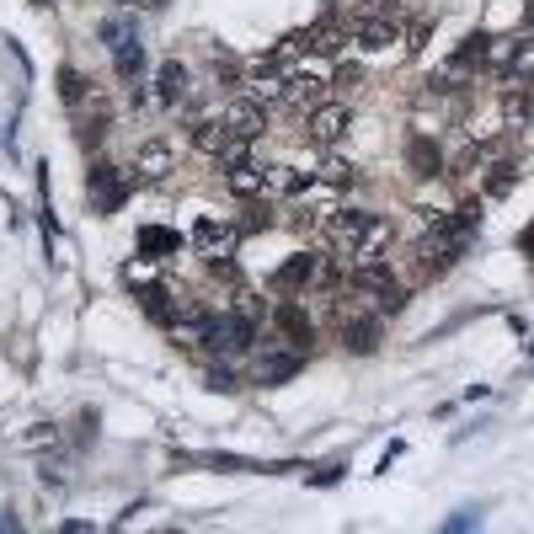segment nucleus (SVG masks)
Masks as SVG:
<instances>
[{
  "instance_id": "nucleus-17",
  "label": "nucleus",
  "mask_w": 534,
  "mask_h": 534,
  "mask_svg": "<svg viewBox=\"0 0 534 534\" xmlns=\"http://www.w3.org/2000/svg\"><path fill=\"white\" fill-rule=\"evenodd\" d=\"M155 86H161V102L177 107V102H193V75H187L182 59H166L161 75H155Z\"/></svg>"
},
{
  "instance_id": "nucleus-7",
  "label": "nucleus",
  "mask_w": 534,
  "mask_h": 534,
  "mask_svg": "<svg viewBox=\"0 0 534 534\" xmlns=\"http://www.w3.org/2000/svg\"><path fill=\"white\" fill-rule=\"evenodd\" d=\"M348 123H353V113L342 102H321L316 113H305V139L310 145H321V150H332L342 134H348Z\"/></svg>"
},
{
  "instance_id": "nucleus-21",
  "label": "nucleus",
  "mask_w": 534,
  "mask_h": 534,
  "mask_svg": "<svg viewBox=\"0 0 534 534\" xmlns=\"http://www.w3.org/2000/svg\"><path fill=\"white\" fill-rule=\"evenodd\" d=\"M230 129H225V118H203V123H193V145L203 150V155H219V150H225L230 145Z\"/></svg>"
},
{
  "instance_id": "nucleus-12",
  "label": "nucleus",
  "mask_w": 534,
  "mask_h": 534,
  "mask_svg": "<svg viewBox=\"0 0 534 534\" xmlns=\"http://www.w3.org/2000/svg\"><path fill=\"white\" fill-rule=\"evenodd\" d=\"M225 129L235 134V139H262L267 134V107L257 102V97H235V102H225Z\"/></svg>"
},
{
  "instance_id": "nucleus-16",
  "label": "nucleus",
  "mask_w": 534,
  "mask_h": 534,
  "mask_svg": "<svg viewBox=\"0 0 534 534\" xmlns=\"http://www.w3.org/2000/svg\"><path fill=\"white\" fill-rule=\"evenodd\" d=\"M353 38L364 43V49L385 54V49H396V43H401V27L390 17H353Z\"/></svg>"
},
{
  "instance_id": "nucleus-1",
  "label": "nucleus",
  "mask_w": 534,
  "mask_h": 534,
  "mask_svg": "<svg viewBox=\"0 0 534 534\" xmlns=\"http://www.w3.org/2000/svg\"><path fill=\"white\" fill-rule=\"evenodd\" d=\"M465 246H470V235L449 230L444 219H433V230L417 241V273H422V278H438V273H449V267L465 257Z\"/></svg>"
},
{
  "instance_id": "nucleus-32",
  "label": "nucleus",
  "mask_w": 534,
  "mask_h": 534,
  "mask_svg": "<svg viewBox=\"0 0 534 534\" xmlns=\"http://www.w3.org/2000/svg\"><path fill=\"white\" fill-rule=\"evenodd\" d=\"M145 6H166V0H145Z\"/></svg>"
},
{
  "instance_id": "nucleus-30",
  "label": "nucleus",
  "mask_w": 534,
  "mask_h": 534,
  "mask_svg": "<svg viewBox=\"0 0 534 534\" xmlns=\"http://www.w3.org/2000/svg\"><path fill=\"white\" fill-rule=\"evenodd\" d=\"M262 225H273V214H262V209H251V214L241 219V235H251V230H262Z\"/></svg>"
},
{
  "instance_id": "nucleus-20",
  "label": "nucleus",
  "mask_w": 534,
  "mask_h": 534,
  "mask_svg": "<svg viewBox=\"0 0 534 534\" xmlns=\"http://www.w3.org/2000/svg\"><path fill=\"white\" fill-rule=\"evenodd\" d=\"M225 187H230L235 198H257V193H267V166H257V161L230 166L225 171Z\"/></svg>"
},
{
  "instance_id": "nucleus-22",
  "label": "nucleus",
  "mask_w": 534,
  "mask_h": 534,
  "mask_svg": "<svg viewBox=\"0 0 534 534\" xmlns=\"http://www.w3.org/2000/svg\"><path fill=\"white\" fill-rule=\"evenodd\" d=\"M513 182H518V166H513V161H492V166H486L481 193H486V198H502V193H513Z\"/></svg>"
},
{
  "instance_id": "nucleus-18",
  "label": "nucleus",
  "mask_w": 534,
  "mask_h": 534,
  "mask_svg": "<svg viewBox=\"0 0 534 534\" xmlns=\"http://www.w3.org/2000/svg\"><path fill=\"white\" fill-rule=\"evenodd\" d=\"M406 166H412L417 177H438V171H444V150H438V139L412 134V145H406Z\"/></svg>"
},
{
  "instance_id": "nucleus-27",
  "label": "nucleus",
  "mask_w": 534,
  "mask_h": 534,
  "mask_svg": "<svg viewBox=\"0 0 534 534\" xmlns=\"http://www.w3.org/2000/svg\"><path fill=\"white\" fill-rule=\"evenodd\" d=\"M54 438H59V428H54V422H38L33 433H22V444H27V449H38V444H54Z\"/></svg>"
},
{
  "instance_id": "nucleus-33",
  "label": "nucleus",
  "mask_w": 534,
  "mask_h": 534,
  "mask_svg": "<svg viewBox=\"0 0 534 534\" xmlns=\"http://www.w3.org/2000/svg\"><path fill=\"white\" fill-rule=\"evenodd\" d=\"M33 6H54V0H33Z\"/></svg>"
},
{
  "instance_id": "nucleus-10",
  "label": "nucleus",
  "mask_w": 534,
  "mask_h": 534,
  "mask_svg": "<svg viewBox=\"0 0 534 534\" xmlns=\"http://www.w3.org/2000/svg\"><path fill=\"white\" fill-rule=\"evenodd\" d=\"M289 107V113H316V107L326 102V81L316 70H294V75H284V97H278Z\"/></svg>"
},
{
  "instance_id": "nucleus-11",
  "label": "nucleus",
  "mask_w": 534,
  "mask_h": 534,
  "mask_svg": "<svg viewBox=\"0 0 534 534\" xmlns=\"http://www.w3.org/2000/svg\"><path fill=\"white\" fill-rule=\"evenodd\" d=\"M235 241H241V225H230V219L203 214L198 225H193V246L203 251V257H230Z\"/></svg>"
},
{
  "instance_id": "nucleus-28",
  "label": "nucleus",
  "mask_w": 534,
  "mask_h": 534,
  "mask_svg": "<svg viewBox=\"0 0 534 534\" xmlns=\"http://www.w3.org/2000/svg\"><path fill=\"white\" fill-rule=\"evenodd\" d=\"M337 86L342 91H358V86H364V65H342L337 70Z\"/></svg>"
},
{
  "instance_id": "nucleus-5",
  "label": "nucleus",
  "mask_w": 534,
  "mask_h": 534,
  "mask_svg": "<svg viewBox=\"0 0 534 534\" xmlns=\"http://www.w3.org/2000/svg\"><path fill=\"white\" fill-rule=\"evenodd\" d=\"M321 267H326V257H316V251H294V257L278 267L273 278H267V289L278 294V300H294L300 289H310V284H321Z\"/></svg>"
},
{
  "instance_id": "nucleus-26",
  "label": "nucleus",
  "mask_w": 534,
  "mask_h": 534,
  "mask_svg": "<svg viewBox=\"0 0 534 534\" xmlns=\"http://www.w3.org/2000/svg\"><path fill=\"white\" fill-rule=\"evenodd\" d=\"M321 177L332 182V187H348V182H358V166H353V161H342V155H332V161L321 166Z\"/></svg>"
},
{
  "instance_id": "nucleus-13",
  "label": "nucleus",
  "mask_w": 534,
  "mask_h": 534,
  "mask_svg": "<svg viewBox=\"0 0 534 534\" xmlns=\"http://www.w3.org/2000/svg\"><path fill=\"white\" fill-rule=\"evenodd\" d=\"M171 166H177V145H171V139H150V145H139V150H134V182L166 177Z\"/></svg>"
},
{
  "instance_id": "nucleus-6",
  "label": "nucleus",
  "mask_w": 534,
  "mask_h": 534,
  "mask_svg": "<svg viewBox=\"0 0 534 534\" xmlns=\"http://www.w3.org/2000/svg\"><path fill=\"white\" fill-rule=\"evenodd\" d=\"M369 219H374L369 209H348V203H342V209H326V214H321V235L342 251V257H353V246L364 241Z\"/></svg>"
},
{
  "instance_id": "nucleus-31",
  "label": "nucleus",
  "mask_w": 534,
  "mask_h": 534,
  "mask_svg": "<svg viewBox=\"0 0 534 534\" xmlns=\"http://www.w3.org/2000/svg\"><path fill=\"white\" fill-rule=\"evenodd\" d=\"M518 246H524V251H534V230H529V235H524V241H518Z\"/></svg>"
},
{
  "instance_id": "nucleus-23",
  "label": "nucleus",
  "mask_w": 534,
  "mask_h": 534,
  "mask_svg": "<svg viewBox=\"0 0 534 534\" xmlns=\"http://www.w3.org/2000/svg\"><path fill=\"white\" fill-rule=\"evenodd\" d=\"M59 97H65L70 107H86V102H91V75H81V70H59Z\"/></svg>"
},
{
  "instance_id": "nucleus-3",
  "label": "nucleus",
  "mask_w": 534,
  "mask_h": 534,
  "mask_svg": "<svg viewBox=\"0 0 534 534\" xmlns=\"http://www.w3.org/2000/svg\"><path fill=\"white\" fill-rule=\"evenodd\" d=\"M257 342V321L241 316V310H219V316H203V348L209 353H246Z\"/></svg>"
},
{
  "instance_id": "nucleus-14",
  "label": "nucleus",
  "mask_w": 534,
  "mask_h": 534,
  "mask_svg": "<svg viewBox=\"0 0 534 534\" xmlns=\"http://www.w3.org/2000/svg\"><path fill=\"white\" fill-rule=\"evenodd\" d=\"M342 43H348V27H337V22H316V27H310V33L289 38V49H310V54H326V59H337V54H342Z\"/></svg>"
},
{
  "instance_id": "nucleus-29",
  "label": "nucleus",
  "mask_w": 534,
  "mask_h": 534,
  "mask_svg": "<svg viewBox=\"0 0 534 534\" xmlns=\"http://www.w3.org/2000/svg\"><path fill=\"white\" fill-rule=\"evenodd\" d=\"M241 380H235V369H209V390H235Z\"/></svg>"
},
{
  "instance_id": "nucleus-4",
  "label": "nucleus",
  "mask_w": 534,
  "mask_h": 534,
  "mask_svg": "<svg viewBox=\"0 0 534 534\" xmlns=\"http://www.w3.org/2000/svg\"><path fill=\"white\" fill-rule=\"evenodd\" d=\"M129 187H134V171H118V166L97 161V166H91V182H86L91 209H97V214H118L123 198H129Z\"/></svg>"
},
{
  "instance_id": "nucleus-24",
  "label": "nucleus",
  "mask_w": 534,
  "mask_h": 534,
  "mask_svg": "<svg viewBox=\"0 0 534 534\" xmlns=\"http://www.w3.org/2000/svg\"><path fill=\"white\" fill-rule=\"evenodd\" d=\"M502 118H508L513 129L534 118V102H529V91H524V86H508V91H502Z\"/></svg>"
},
{
  "instance_id": "nucleus-25",
  "label": "nucleus",
  "mask_w": 534,
  "mask_h": 534,
  "mask_svg": "<svg viewBox=\"0 0 534 534\" xmlns=\"http://www.w3.org/2000/svg\"><path fill=\"white\" fill-rule=\"evenodd\" d=\"M246 161H251V139H230V145L214 155V166H219V171H230V166H246Z\"/></svg>"
},
{
  "instance_id": "nucleus-15",
  "label": "nucleus",
  "mask_w": 534,
  "mask_h": 534,
  "mask_svg": "<svg viewBox=\"0 0 534 534\" xmlns=\"http://www.w3.org/2000/svg\"><path fill=\"white\" fill-rule=\"evenodd\" d=\"M134 251H139V257H150V262L182 257V235H177V230H166V225H145V230L134 235Z\"/></svg>"
},
{
  "instance_id": "nucleus-9",
  "label": "nucleus",
  "mask_w": 534,
  "mask_h": 534,
  "mask_svg": "<svg viewBox=\"0 0 534 534\" xmlns=\"http://www.w3.org/2000/svg\"><path fill=\"white\" fill-rule=\"evenodd\" d=\"M273 326H278V332H284V342H289V348H300V353H310V348H316V321H310V310H305V305H294V300L273 305Z\"/></svg>"
},
{
  "instance_id": "nucleus-8",
  "label": "nucleus",
  "mask_w": 534,
  "mask_h": 534,
  "mask_svg": "<svg viewBox=\"0 0 534 534\" xmlns=\"http://www.w3.org/2000/svg\"><path fill=\"white\" fill-rule=\"evenodd\" d=\"M305 369V353L289 348V342H267V353L257 358V385H284Z\"/></svg>"
},
{
  "instance_id": "nucleus-2",
  "label": "nucleus",
  "mask_w": 534,
  "mask_h": 534,
  "mask_svg": "<svg viewBox=\"0 0 534 534\" xmlns=\"http://www.w3.org/2000/svg\"><path fill=\"white\" fill-rule=\"evenodd\" d=\"M337 326H342V348L358 353V358H369V353H380V337H385V316H374V310L364 305H348V294H342V305H337Z\"/></svg>"
},
{
  "instance_id": "nucleus-19",
  "label": "nucleus",
  "mask_w": 534,
  "mask_h": 534,
  "mask_svg": "<svg viewBox=\"0 0 534 534\" xmlns=\"http://www.w3.org/2000/svg\"><path fill=\"white\" fill-rule=\"evenodd\" d=\"M113 70H118L123 86H139V81H145V43H139V38L118 43V49H113Z\"/></svg>"
}]
</instances>
